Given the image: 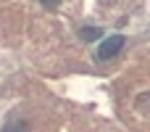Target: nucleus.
Wrapping results in <instances>:
<instances>
[{
  "mask_svg": "<svg viewBox=\"0 0 150 132\" xmlns=\"http://www.w3.org/2000/svg\"><path fill=\"white\" fill-rule=\"evenodd\" d=\"M40 3H42L45 8H58V5H61V0H40Z\"/></svg>",
  "mask_w": 150,
  "mask_h": 132,
  "instance_id": "7ed1b4c3",
  "label": "nucleus"
},
{
  "mask_svg": "<svg viewBox=\"0 0 150 132\" xmlns=\"http://www.w3.org/2000/svg\"><path fill=\"white\" fill-rule=\"evenodd\" d=\"M103 32L98 29V26H82V32H79V37L84 40V42H92V40H98Z\"/></svg>",
  "mask_w": 150,
  "mask_h": 132,
  "instance_id": "f03ea898",
  "label": "nucleus"
},
{
  "mask_svg": "<svg viewBox=\"0 0 150 132\" xmlns=\"http://www.w3.org/2000/svg\"><path fill=\"white\" fill-rule=\"evenodd\" d=\"M124 45H127V37H124V34H111V37L103 40V45L98 48V58H100V61H111V58H116V56L124 50Z\"/></svg>",
  "mask_w": 150,
  "mask_h": 132,
  "instance_id": "f257e3e1",
  "label": "nucleus"
}]
</instances>
